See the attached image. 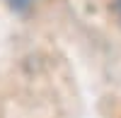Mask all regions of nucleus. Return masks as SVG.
I'll list each match as a JSON object with an SVG mask.
<instances>
[{"label": "nucleus", "mask_w": 121, "mask_h": 118, "mask_svg": "<svg viewBox=\"0 0 121 118\" xmlns=\"http://www.w3.org/2000/svg\"><path fill=\"white\" fill-rule=\"evenodd\" d=\"M12 3H19V5H24V3H29V0H12Z\"/></svg>", "instance_id": "obj_1"}, {"label": "nucleus", "mask_w": 121, "mask_h": 118, "mask_svg": "<svg viewBox=\"0 0 121 118\" xmlns=\"http://www.w3.org/2000/svg\"><path fill=\"white\" fill-rule=\"evenodd\" d=\"M119 7H121V0H119Z\"/></svg>", "instance_id": "obj_2"}]
</instances>
